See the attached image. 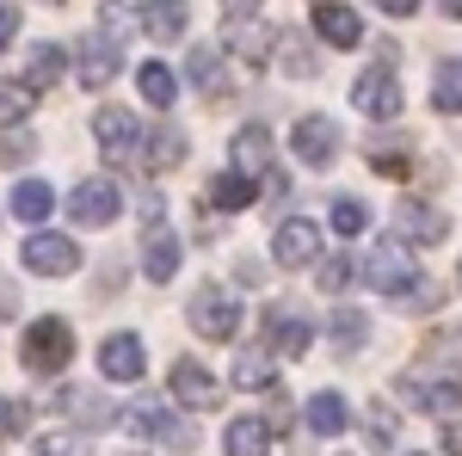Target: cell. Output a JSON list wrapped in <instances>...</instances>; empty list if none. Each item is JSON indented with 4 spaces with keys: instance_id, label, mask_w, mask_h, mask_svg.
<instances>
[{
    "instance_id": "obj_1",
    "label": "cell",
    "mask_w": 462,
    "mask_h": 456,
    "mask_svg": "<svg viewBox=\"0 0 462 456\" xmlns=\"http://www.w3.org/2000/svg\"><path fill=\"white\" fill-rule=\"evenodd\" d=\"M19 351H25V364H32L37 377H62L69 358H74V327L62 315H37L32 327H25Z\"/></svg>"
},
{
    "instance_id": "obj_2",
    "label": "cell",
    "mask_w": 462,
    "mask_h": 456,
    "mask_svg": "<svg viewBox=\"0 0 462 456\" xmlns=\"http://www.w3.org/2000/svg\"><path fill=\"white\" fill-rule=\"evenodd\" d=\"M357 278L370 284V290H383V296H407L413 278H420V265H413V253L401 241H376L364 259H357Z\"/></svg>"
},
{
    "instance_id": "obj_3",
    "label": "cell",
    "mask_w": 462,
    "mask_h": 456,
    "mask_svg": "<svg viewBox=\"0 0 462 456\" xmlns=\"http://www.w3.org/2000/svg\"><path fill=\"white\" fill-rule=\"evenodd\" d=\"M401 395L431 414V420H457L462 414V370H413V377H401Z\"/></svg>"
},
{
    "instance_id": "obj_4",
    "label": "cell",
    "mask_w": 462,
    "mask_h": 456,
    "mask_svg": "<svg viewBox=\"0 0 462 456\" xmlns=\"http://www.w3.org/2000/svg\"><path fill=\"white\" fill-rule=\"evenodd\" d=\"M191 333L198 340H216V346H228L235 333H241V302L228 296V290H216V284H204L198 296H191Z\"/></svg>"
},
{
    "instance_id": "obj_5",
    "label": "cell",
    "mask_w": 462,
    "mask_h": 456,
    "mask_svg": "<svg viewBox=\"0 0 462 456\" xmlns=\"http://www.w3.org/2000/svg\"><path fill=\"white\" fill-rule=\"evenodd\" d=\"M124 425H130L136 438H148V444H167V451H191V444H198V432L185 420H173L167 401H136V407L124 414Z\"/></svg>"
},
{
    "instance_id": "obj_6",
    "label": "cell",
    "mask_w": 462,
    "mask_h": 456,
    "mask_svg": "<svg viewBox=\"0 0 462 456\" xmlns=\"http://www.w3.org/2000/svg\"><path fill=\"white\" fill-rule=\"evenodd\" d=\"M69 216L80 228H106L124 216V191H117V179H87V185H74L69 191Z\"/></svg>"
},
{
    "instance_id": "obj_7",
    "label": "cell",
    "mask_w": 462,
    "mask_h": 456,
    "mask_svg": "<svg viewBox=\"0 0 462 456\" xmlns=\"http://www.w3.org/2000/svg\"><path fill=\"white\" fill-rule=\"evenodd\" d=\"M117 69H124V37L93 32V37L74 43V74H80V87H106Z\"/></svg>"
},
{
    "instance_id": "obj_8",
    "label": "cell",
    "mask_w": 462,
    "mask_h": 456,
    "mask_svg": "<svg viewBox=\"0 0 462 456\" xmlns=\"http://www.w3.org/2000/svg\"><path fill=\"white\" fill-rule=\"evenodd\" d=\"M352 106L364 111V117H376V124H394V117H401V80H394V69H364L357 74Z\"/></svg>"
},
{
    "instance_id": "obj_9",
    "label": "cell",
    "mask_w": 462,
    "mask_h": 456,
    "mask_svg": "<svg viewBox=\"0 0 462 456\" xmlns=\"http://www.w3.org/2000/svg\"><path fill=\"white\" fill-rule=\"evenodd\" d=\"M93 136H99V148H106V161H136V154H143V124H136L124 106L93 111Z\"/></svg>"
},
{
    "instance_id": "obj_10",
    "label": "cell",
    "mask_w": 462,
    "mask_h": 456,
    "mask_svg": "<svg viewBox=\"0 0 462 456\" xmlns=\"http://www.w3.org/2000/svg\"><path fill=\"white\" fill-rule=\"evenodd\" d=\"M290 148H296V161L302 167H333V154H339V124L333 117H296V130H290Z\"/></svg>"
},
{
    "instance_id": "obj_11",
    "label": "cell",
    "mask_w": 462,
    "mask_h": 456,
    "mask_svg": "<svg viewBox=\"0 0 462 456\" xmlns=\"http://www.w3.org/2000/svg\"><path fill=\"white\" fill-rule=\"evenodd\" d=\"M394 228H401V241H413V247L450 241V216L438 210V204H420V198H401V210H394Z\"/></svg>"
},
{
    "instance_id": "obj_12",
    "label": "cell",
    "mask_w": 462,
    "mask_h": 456,
    "mask_svg": "<svg viewBox=\"0 0 462 456\" xmlns=\"http://www.w3.org/2000/svg\"><path fill=\"white\" fill-rule=\"evenodd\" d=\"M19 259L32 265L37 278H69V272H80V247H74L69 235H32Z\"/></svg>"
},
{
    "instance_id": "obj_13",
    "label": "cell",
    "mask_w": 462,
    "mask_h": 456,
    "mask_svg": "<svg viewBox=\"0 0 462 456\" xmlns=\"http://www.w3.org/2000/svg\"><path fill=\"white\" fill-rule=\"evenodd\" d=\"M99 370H106V383H143V370H148L143 340L136 333H111L99 346Z\"/></svg>"
},
{
    "instance_id": "obj_14",
    "label": "cell",
    "mask_w": 462,
    "mask_h": 456,
    "mask_svg": "<svg viewBox=\"0 0 462 456\" xmlns=\"http://www.w3.org/2000/svg\"><path fill=\"white\" fill-rule=\"evenodd\" d=\"M272 259H278V265H315L320 259V228L309 216H290L284 228L272 235Z\"/></svg>"
},
{
    "instance_id": "obj_15",
    "label": "cell",
    "mask_w": 462,
    "mask_h": 456,
    "mask_svg": "<svg viewBox=\"0 0 462 456\" xmlns=\"http://www.w3.org/2000/svg\"><path fill=\"white\" fill-rule=\"evenodd\" d=\"M315 32L333 43V50H357L364 43V19H357L352 6H339V0H320L315 6Z\"/></svg>"
},
{
    "instance_id": "obj_16",
    "label": "cell",
    "mask_w": 462,
    "mask_h": 456,
    "mask_svg": "<svg viewBox=\"0 0 462 456\" xmlns=\"http://www.w3.org/2000/svg\"><path fill=\"white\" fill-rule=\"evenodd\" d=\"M191 25V0H143V32L154 43H179Z\"/></svg>"
},
{
    "instance_id": "obj_17",
    "label": "cell",
    "mask_w": 462,
    "mask_h": 456,
    "mask_svg": "<svg viewBox=\"0 0 462 456\" xmlns=\"http://www.w3.org/2000/svg\"><path fill=\"white\" fill-rule=\"evenodd\" d=\"M167 388H173V401H185V407H216V377L204 364H191V358H179L173 370H167Z\"/></svg>"
},
{
    "instance_id": "obj_18",
    "label": "cell",
    "mask_w": 462,
    "mask_h": 456,
    "mask_svg": "<svg viewBox=\"0 0 462 456\" xmlns=\"http://www.w3.org/2000/svg\"><path fill=\"white\" fill-rule=\"evenodd\" d=\"M143 272L154 284H167L179 272V235L167 228V222H148V235H143Z\"/></svg>"
},
{
    "instance_id": "obj_19",
    "label": "cell",
    "mask_w": 462,
    "mask_h": 456,
    "mask_svg": "<svg viewBox=\"0 0 462 456\" xmlns=\"http://www.w3.org/2000/svg\"><path fill=\"white\" fill-rule=\"evenodd\" d=\"M302 420H309L315 438H339V432L352 425V407H346V395H339V388H320L315 401L302 407Z\"/></svg>"
},
{
    "instance_id": "obj_20",
    "label": "cell",
    "mask_w": 462,
    "mask_h": 456,
    "mask_svg": "<svg viewBox=\"0 0 462 456\" xmlns=\"http://www.w3.org/2000/svg\"><path fill=\"white\" fill-rule=\"evenodd\" d=\"M228 154H235V167H241V173L272 167V130H265V124H241L235 142H228Z\"/></svg>"
},
{
    "instance_id": "obj_21",
    "label": "cell",
    "mask_w": 462,
    "mask_h": 456,
    "mask_svg": "<svg viewBox=\"0 0 462 456\" xmlns=\"http://www.w3.org/2000/svg\"><path fill=\"white\" fill-rule=\"evenodd\" d=\"M56 407H62L69 420L93 425V432H99V425H111V414H117V407H106V401L93 395V388H62V395H56Z\"/></svg>"
},
{
    "instance_id": "obj_22",
    "label": "cell",
    "mask_w": 462,
    "mask_h": 456,
    "mask_svg": "<svg viewBox=\"0 0 462 456\" xmlns=\"http://www.w3.org/2000/svg\"><path fill=\"white\" fill-rule=\"evenodd\" d=\"M253 198H259V185H253V173H241V167L210 179V204L216 210H247Z\"/></svg>"
},
{
    "instance_id": "obj_23",
    "label": "cell",
    "mask_w": 462,
    "mask_h": 456,
    "mask_svg": "<svg viewBox=\"0 0 462 456\" xmlns=\"http://www.w3.org/2000/svg\"><path fill=\"white\" fill-rule=\"evenodd\" d=\"M136 87H143V99L154 111H167L179 99V74L167 69V62H143V69H136Z\"/></svg>"
},
{
    "instance_id": "obj_24",
    "label": "cell",
    "mask_w": 462,
    "mask_h": 456,
    "mask_svg": "<svg viewBox=\"0 0 462 456\" xmlns=\"http://www.w3.org/2000/svg\"><path fill=\"white\" fill-rule=\"evenodd\" d=\"M50 210H56V191H50L43 179H19V185H13V216H19V222H43Z\"/></svg>"
},
{
    "instance_id": "obj_25",
    "label": "cell",
    "mask_w": 462,
    "mask_h": 456,
    "mask_svg": "<svg viewBox=\"0 0 462 456\" xmlns=\"http://www.w3.org/2000/svg\"><path fill=\"white\" fill-rule=\"evenodd\" d=\"M272 351H284V358H296V351L309 346V321L296 315V309H272Z\"/></svg>"
},
{
    "instance_id": "obj_26",
    "label": "cell",
    "mask_w": 462,
    "mask_h": 456,
    "mask_svg": "<svg viewBox=\"0 0 462 456\" xmlns=\"http://www.w3.org/2000/svg\"><path fill=\"white\" fill-rule=\"evenodd\" d=\"M272 377H278V364H272V346H265V351H241V358H235V388L259 395V388H272Z\"/></svg>"
},
{
    "instance_id": "obj_27",
    "label": "cell",
    "mask_w": 462,
    "mask_h": 456,
    "mask_svg": "<svg viewBox=\"0 0 462 456\" xmlns=\"http://www.w3.org/2000/svg\"><path fill=\"white\" fill-rule=\"evenodd\" d=\"M228 451H235V456H259V451H272V425L253 420V414H247V420H235V425H228Z\"/></svg>"
},
{
    "instance_id": "obj_28",
    "label": "cell",
    "mask_w": 462,
    "mask_h": 456,
    "mask_svg": "<svg viewBox=\"0 0 462 456\" xmlns=\"http://www.w3.org/2000/svg\"><path fill=\"white\" fill-rule=\"evenodd\" d=\"M25 80H32L37 93L56 87V80H62V50H56V43H37L32 56H25Z\"/></svg>"
},
{
    "instance_id": "obj_29",
    "label": "cell",
    "mask_w": 462,
    "mask_h": 456,
    "mask_svg": "<svg viewBox=\"0 0 462 456\" xmlns=\"http://www.w3.org/2000/svg\"><path fill=\"white\" fill-rule=\"evenodd\" d=\"M431 99H438V111H444V117H462V62H444V69H438Z\"/></svg>"
},
{
    "instance_id": "obj_30",
    "label": "cell",
    "mask_w": 462,
    "mask_h": 456,
    "mask_svg": "<svg viewBox=\"0 0 462 456\" xmlns=\"http://www.w3.org/2000/svg\"><path fill=\"white\" fill-rule=\"evenodd\" d=\"M191 87H198V93H216V87H222V50H216V43H198V50H191Z\"/></svg>"
},
{
    "instance_id": "obj_31",
    "label": "cell",
    "mask_w": 462,
    "mask_h": 456,
    "mask_svg": "<svg viewBox=\"0 0 462 456\" xmlns=\"http://www.w3.org/2000/svg\"><path fill=\"white\" fill-rule=\"evenodd\" d=\"M32 99H37L32 80H0V117H6V124H19V117L32 111Z\"/></svg>"
},
{
    "instance_id": "obj_32",
    "label": "cell",
    "mask_w": 462,
    "mask_h": 456,
    "mask_svg": "<svg viewBox=\"0 0 462 456\" xmlns=\"http://www.w3.org/2000/svg\"><path fill=\"white\" fill-rule=\"evenodd\" d=\"M352 278H357V259H346V253L320 259V272H315V284H320V290H333V296H339V290H346Z\"/></svg>"
},
{
    "instance_id": "obj_33",
    "label": "cell",
    "mask_w": 462,
    "mask_h": 456,
    "mask_svg": "<svg viewBox=\"0 0 462 456\" xmlns=\"http://www.w3.org/2000/svg\"><path fill=\"white\" fill-rule=\"evenodd\" d=\"M333 228H339V235H364V222H370V210H364V204H357V198H333Z\"/></svg>"
},
{
    "instance_id": "obj_34",
    "label": "cell",
    "mask_w": 462,
    "mask_h": 456,
    "mask_svg": "<svg viewBox=\"0 0 462 456\" xmlns=\"http://www.w3.org/2000/svg\"><path fill=\"white\" fill-rule=\"evenodd\" d=\"M333 346H339V351H357V346H364V321H357L352 309H339V315H333Z\"/></svg>"
},
{
    "instance_id": "obj_35",
    "label": "cell",
    "mask_w": 462,
    "mask_h": 456,
    "mask_svg": "<svg viewBox=\"0 0 462 456\" xmlns=\"http://www.w3.org/2000/svg\"><path fill=\"white\" fill-rule=\"evenodd\" d=\"M37 154V142L25 136V130H6V136H0V167H19V161H32Z\"/></svg>"
},
{
    "instance_id": "obj_36",
    "label": "cell",
    "mask_w": 462,
    "mask_h": 456,
    "mask_svg": "<svg viewBox=\"0 0 462 456\" xmlns=\"http://www.w3.org/2000/svg\"><path fill=\"white\" fill-rule=\"evenodd\" d=\"M136 13H143V0H106V32H111V37H124Z\"/></svg>"
},
{
    "instance_id": "obj_37",
    "label": "cell",
    "mask_w": 462,
    "mask_h": 456,
    "mask_svg": "<svg viewBox=\"0 0 462 456\" xmlns=\"http://www.w3.org/2000/svg\"><path fill=\"white\" fill-rule=\"evenodd\" d=\"M32 425V407L25 401H0V438H19Z\"/></svg>"
},
{
    "instance_id": "obj_38",
    "label": "cell",
    "mask_w": 462,
    "mask_h": 456,
    "mask_svg": "<svg viewBox=\"0 0 462 456\" xmlns=\"http://www.w3.org/2000/svg\"><path fill=\"white\" fill-rule=\"evenodd\" d=\"M179 154H185V136H179V130H161V136H154V167H167Z\"/></svg>"
},
{
    "instance_id": "obj_39",
    "label": "cell",
    "mask_w": 462,
    "mask_h": 456,
    "mask_svg": "<svg viewBox=\"0 0 462 456\" xmlns=\"http://www.w3.org/2000/svg\"><path fill=\"white\" fill-rule=\"evenodd\" d=\"M284 69L290 74H315V62L302 56V37H284Z\"/></svg>"
},
{
    "instance_id": "obj_40",
    "label": "cell",
    "mask_w": 462,
    "mask_h": 456,
    "mask_svg": "<svg viewBox=\"0 0 462 456\" xmlns=\"http://www.w3.org/2000/svg\"><path fill=\"white\" fill-rule=\"evenodd\" d=\"M13 37H19V13H13V6H6V0H0V50H6V43H13Z\"/></svg>"
},
{
    "instance_id": "obj_41",
    "label": "cell",
    "mask_w": 462,
    "mask_h": 456,
    "mask_svg": "<svg viewBox=\"0 0 462 456\" xmlns=\"http://www.w3.org/2000/svg\"><path fill=\"white\" fill-rule=\"evenodd\" d=\"M376 6H383V13H394V19H413V13H420V0H376Z\"/></svg>"
},
{
    "instance_id": "obj_42",
    "label": "cell",
    "mask_w": 462,
    "mask_h": 456,
    "mask_svg": "<svg viewBox=\"0 0 462 456\" xmlns=\"http://www.w3.org/2000/svg\"><path fill=\"white\" fill-rule=\"evenodd\" d=\"M0 315H19V290H13L6 278H0Z\"/></svg>"
},
{
    "instance_id": "obj_43",
    "label": "cell",
    "mask_w": 462,
    "mask_h": 456,
    "mask_svg": "<svg viewBox=\"0 0 462 456\" xmlns=\"http://www.w3.org/2000/svg\"><path fill=\"white\" fill-rule=\"evenodd\" d=\"M228 13H235V19H247V13H253V0H228Z\"/></svg>"
},
{
    "instance_id": "obj_44",
    "label": "cell",
    "mask_w": 462,
    "mask_h": 456,
    "mask_svg": "<svg viewBox=\"0 0 462 456\" xmlns=\"http://www.w3.org/2000/svg\"><path fill=\"white\" fill-rule=\"evenodd\" d=\"M438 6H444V13H450V19H462V0H438Z\"/></svg>"
},
{
    "instance_id": "obj_45",
    "label": "cell",
    "mask_w": 462,
    "mask_h": 456,
    "mask_svg": "<svg viewBox=\"0 0 462 456\" xmlns=\"http://www.w3.org/2000/svg\"><path fill=\"white\" fill-rule=\"evenodd\" d=\"M444 444H450V451H462V432H450V438H444Z\"/></svg>"
}]
</instances>
